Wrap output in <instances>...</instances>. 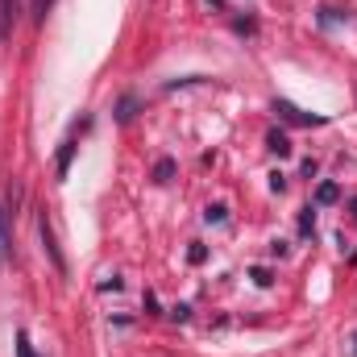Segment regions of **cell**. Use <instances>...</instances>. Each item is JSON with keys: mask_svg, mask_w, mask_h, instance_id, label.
Masks as SVG:
<instances>
[{"mask_svg": "<svg viewBox=\"0 0 357 357\" xmlns=\"http://www.w3.org/2000/svg\"><path fill=\"white\" fill-rule=\"evenodd\" d=\"M274 112H278L287 125H324V116H316V112H303V108H295L291 100H274Z\"/></svg>", "mask_w": 357, "mask_h": 357, "instance_id": "cell-1", "label": "cell"}, {"mask_svg": "<svg viewBox=\"0 0 357 357\" xmlns=\"http://www.w3.org/2000/svg\"><path fill=\"white\" fill-rule=\"evenodd\" d=\"M38 233H42V245H46V254H50V262H54V270H67V262H63V254H59V245H54V229H50L46 212L38 216Z\"/></svg>", "mask_w": 357, "mask_h": 357, "instance_id": "cell-2", "label": "cell"}, {"mask_svg": "<svg viewBox=\"0 0 357 357\" xmlns=\"http://www.w3.org/2000/svg\"><path fill=\"white\" fill-rule=\"evenodd\" d=\"M75 150H79V146H75V133H71V137L63 142V150H59V162H54L59 178H67V171H71V158H75Z\"/></svg>", "mask_w": 357, "mask_h": 357, "instance_id": "cell-3", "label": "cell"}, {"mask_svg": "<svg viewBox=\"0 0 357 357\" xmlns=\"http://www.w3.org/2000/svg\"><path fill=\"white\" fill-rule=\"evenodd\" d=\"M266 146H270V154H278V158H287V154H291V137H287V133H278V129L266 137Z\"/></svg>", "mask_w": 357, "mask_h": 357, "instance_id": "cell-4", "label": "cell"}, {"mask_svg": "<svg viewBox=\"0 0 357 357\" xmlns=\"http://www.w3.org/2000/svg\"><path fill=\"white\" fill-rule=\"evenodd\" d=\"M341 199V187L337 183H320L316 187V204H337Z\"/></svg>", "mask_w": 357, "mask_h": 357, "instance_id": "cell-5", "label": "cell"}, {"mask_svg": "<svg viewBox=\"0 0 357 357\" xmlns=\"http://www.w3.org/2000/svg\"><path fill=\"white\" fill-rule=\"evenodd\" d=\"M13 17H17V0H0V38L8 33V25H13Z\"/></svg>", "mask_w": 357, "mask_h": 357, "instance_id": "cell-6", "label": "cell"}, {"mask_svg": "<svg viewBox=\"0 0 357 357\" xmlns=\"http://www.w3.org/2000/svg\"><path fill=\"white\" fill-rule=\"evenodd\" d=\"M133 108H137V100H133V96H125V100L116 104V121H121V125H129V121H133Z\"/></svg>", "mask_w": 357, "mask_h": 357, "instance_id": "cell-7", "label": "cell"}, {"mask_svg": "<svg viewBox=\"0 0 357 357\" xmlns=\"http://www.w3.org/2000/svg\"><path fill=\"white\" fill-rule=\"evenodd\" d=\"M312 229H316V212H312V208H303V212H299V233L307 237Z\"/></svg>", "mask_w": 357, "mask_h": 357, "instance_id": "cell-8", "label": "cell"}, {"mask_svg": "<svg viewBox=\"0 0 357 357\" xmlns=\"http://www.w3.org/2000/svg\"><path fill=\"white\" fill-rule=\"evenodd\" d=\"M171 175H175V162H171V158H162V162L154 167V178H158V183H167Z\"/></svg>", "mask_w": 357, "mask_h": 357, "instance_id": "cell-9", "label": "cell"}, {"mask_svg": "<svg viewBox=\"0 0 357 357\" xmlns=\"http://www.w3.org/2000/svg\"><path fill=\"white\" fill-rule=\"evenodd\" d=\"M204 220H208V225H225V204H212V208L204 212Z\"/></svg>", "mask_w": 357, "mask_h": 357, "instance_id": "cell-10", "label": "cell"}, {"mask_svg": "<svg viewBox=\"0 0 357 357\" xmlns=\"http://www.w3.org/2000/svg\"><path fill=\"white\" fill-rule=\"evenodd\" d=\"M17 357H38V354H33V345H29V337H25V333H17Z\"/></svg>", "mask_w": 357, "mask_h": 357, "instance_id": "cell-11", "label": "cell"}, {"mask_svg": "<svg viewBox=\"0 0 357 357\" xmlns=\"http://www.w3.org/2000/svg\"><path fill=\"white\" fill-rule=\"evenodd\" d=\"M50 8H54V0H33V17H38V21H46Z\"/></svg>", "mask_w": 357, "mask_h": 357, "instance_id": "cell-12", "label": "cell"}, {"mask_svg": "<svg viewBox=\"0 0 357 357\" xmlns=\"http://www.w3.org/2000/svg\"><path fill=\"white\" fill-rule=\"evenodd\" d=\"M8 258V229H4V212H0V262Z\"/></svg>", "mask_w": 357, "mask_h": 357, "instance_id": "cell-13", "label": "cell"}, {"mask_svg": "<svg viewBox=\"0 0 357 357\" xmlns=\"http://www.w3.org/2000/svg\"><path fill=\"white\" fill-rule=\"evenodd\" d=\"M187 258H191V262H195V266H199V262H204V258H208V250H204V245H191V250H187Z\"/></svg>", "mask_w": 357, "mask_h": 357, "instance_id": "cell-14", "label": "cell"}, {"mask_svg": "<svg viewBox=\"0 0 357 357\" xmlns=\"http://www.w3.org/2000/svg\"><path fill=\"white\" fill-rule=\"evenodd\" d=\"M250 278H254V282H258V287H270V274H266V270H254V274H250Z\"/></svg>", "mask_w": 357, "mask_h": 357, "instance_id": "cell-15", "label": "cell"}, {"mask_svg": "<svg viewBox=\"0 0 357 357\" xmlns=\"http://www.w3.org/2000/svg\"><path fill=\"white\" fill-rule=\"evenodd\" d=\"M354 357H357V333H354Z\"/></svg>", "mask_w": 357, "mask_h": 357, "instance_id": "cell-16", "label": "cell"}, {"mask_svg": "<svg viewBox=\"0 0 357 357\" xmlns=\"http://www.w3.org/2000/svg\"><path fill=\"white\" fill-rule=\"evenodd\" d=\"M354 216H357V199H354Z\"/></svg>", "mask_w": 357, "mask_h": 357, "instance_id": "cell-17", "label": "cell"}]
</instances>
